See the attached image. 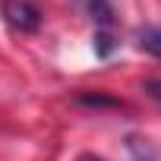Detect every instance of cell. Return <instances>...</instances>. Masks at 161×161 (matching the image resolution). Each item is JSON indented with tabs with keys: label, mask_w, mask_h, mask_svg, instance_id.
<instances>
[{
	"label": "cell",
	"mask_w": 161,
	"mask_h": 161,
	"mask_svg": "<svg viewBox=\"0 0 161 161\" xmlns=\"http://www.w3.org/2000/svg\"><path fill=\"white\" fill-rule=\"evenodd\" d=\"M79 161H104V158H98V155H79Z\"/></svg>",
	"instance_id": "cell-5"
},
{
	"label": "cell",
	"mask_w": 161,
	"mask_h": 161,
	"mask_svg": "<svg viewBox=\"0 0 161 161\" xmlns=\"http://www.w3.org/2000/svg\"><path fill=\"white\" fill-rule=\"evenodd\" d=\"M145 92H148L152 98H158V101H161V82H145Z\"/></svg>",
	"instance_id": "cell-4"
},
{
	"label": "cell",
	"mask_w": 161,
	"mask_h": 161,
	"mask_svg": "<svg viewBox=\"0 0 161 161\" xmlns=\"http://www.w3.org/2000/svg\"><path fill=\"white\" fill-rule=\"evenodd\" d=\"M89 13L95 22V51L98 57H108L114 51V7L111 0H89Z\"/></svg>",
	"instance_id": "cell-1"
},
{
	"label": "cell",
	"mask_w": 161,
	"mask_h": 161,
	"mask_svg": "<svg viewBox=\"0 0 161 161\" xmlns=\"http://www.w3.org/2000/svg\"><path fill=\"white\" fill-rule=\"evenodd\" d=\"M136 41H139V51H145V54H152V57H161V25H145V29H139Z\"/></svg>",
	"instance_id": "cell-3"
},
{
	"label": "cell",
	"mask_w": 161,
	"mask_h": 161,
	"mask_svg": "<svg viewBox=\"0 0 161 161\" xmlns=\"http://www.w3.org/2000/svg\"><path fill=\"white\" fill-rule=\"evenodd\" d=\"M3 19L19 32H35L41 25V10L32 0H3Z\"/></svg>",
	"instance_id": "cell-2"
}]
</instances>
